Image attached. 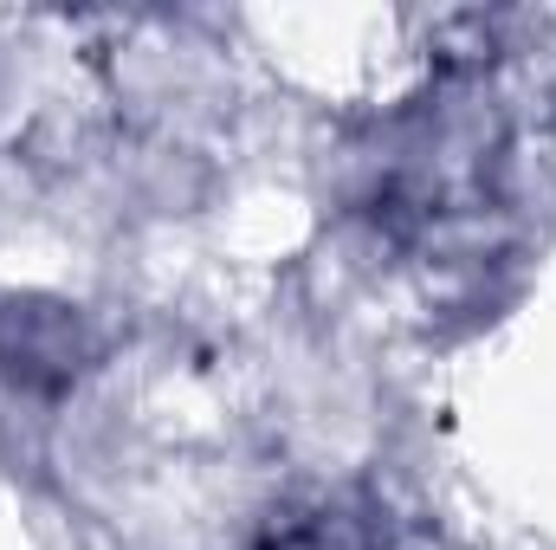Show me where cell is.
I'll return each mask as SVG.
<instances>
[{"instance_id":"2","label":"cell","mask_w":556,"mask_h":550,"mask_svg":"<svg viewBox=\"0 0 556 550\" xmlns=\"http://www.w3.org/2000/svg\"><path fill=\"white\" fill-rule=\"evenodd\" d=\"M260 550H389V538L369 505H311L273 525Z\"/></svg>"},{"instance_id":"1","label":"cell","mask_w":556,"mask_h":550,"mask_svg":"<svg viewBox=\"0 0 556 550\" xmlns=\"http://www.w3.org/2000/svg\"><path fill=\"white\" fill-rule=\"evenodd\" d=\"M98 357L91 317L46 291H0V376L26 396H65Z\"/></svg>"}]
</instances>
